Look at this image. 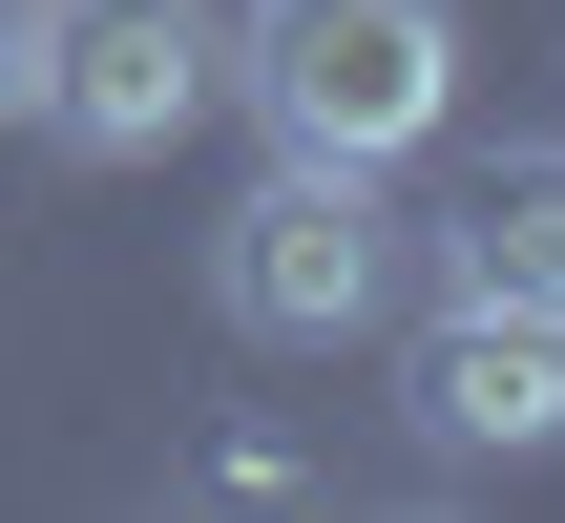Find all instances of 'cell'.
Instances as JSON below:
<instances>
[{
	"instance_id": "obj_1",
	"label": "cell",
	"mask_w": 565,
	"mask_h": 523,
	"mask_svg": "<svg viewBox=\"0 0 565 523\" xmlns=\"http://www.w3.org/2000/svg\"><path fill=\"white\" fill-rule=\"evenodd\" d=\"M231 105L273 147H335V168H419L461 126V0H252Z\"/></svg>"
},
{
	"instance_id": "obj_2",
	"label": "cell",
	"mask_w": 565,
	"mask_h": 523,
	"mask_svg": "<svg viewBox=\"0 0 565 523\" xmlns=\"http://www.w3.org/2000/svg\"><path fill=\"white\" fill-rule=\"evenodd\" d=\"M398 210H377V168H335V147H273L231 210H210V314L231 335H273V356H335V335H377L398 314Z\"/></svg>"
},
{
	"instance_id": "obj_3",
	"label": "cell",
	"mask_w": 565,
	"mask_h": 523,
	"mask_svg": "<svg viewBox=\"0 0 565 523\" xmlns=\"http://www.w3.org/2000/svg\"><path fill=\"white\" fill-rule=\"evenodd\" d=\"M189 105H231V21H210V0H42V84H21L42 147L147 168Z\"/></svg>"
},
{
	"instance_id": "obj_4",
	"label": "cell",
	"mask_w": 565,
	"mask_h": 523,
	"mask_svg": "<svg viewBox=\"0 0 565 523\" xmlns=\"http://www.w3.org/2000/svg\"><path fill=\"white\" fill-rule=\"evenodd\" d=\"M398 398H419V440H440V461H545V440H565V335H545V314L440 293V314H419V356H398Z\"/></svg>"
},
{
	"instance_id": "obj_5",
	"label": "cell",
	"mask_w": 565,
	"mask_h": 523,
	"mask_svg": "<svg viewBox=\"0 0 565 523\" xmlns=\"http://www.w3.org/2000/svg\"><path fill=\"white\" fill-rule=\"evenodd\" d=\"M440 293L545 314V335H565V147H545V126H503V147L440 189Z\"/></svg>"
},
{
	"instance_id": "obj_6",
	"label": "cell",
	"mask_w": 565,
	"mask_h": 523,
	"mask_svg": "<svg viewBox=\"0 0 565 523\" xmlns=\"http://www.w3.org/2000/svg\"><path fill=\"white\" fill-rule=\"evenodd\" d=\"M21 84H42V0H0V126H21Z\"/></svg>"
}]
</instances>
